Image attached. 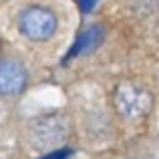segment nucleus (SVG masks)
<instances>
[{
	"label": "nucleus",
	"mask_w": 159,
	"mask_h": 159,
	"mask_svg": "<svg viewBox=\"0 0 159 159\" xmlns=\"http://www.w3.org/2000/svg\"><path fill=\"white\" fill-rule=\"evenodd\" d=\"M70 135V123L61 113H48V115L36 117L26 127V139L28 145L39 151H54L61 149L62 143Z\"/></svg>",
	"instance_id": "nucleus-1"
},
{
	"label": "nucleus",
	"mask_w": 159,
	"mask_h": 159,
	"mask_svg": "<svg viewBox=\"0 0 159 159\" xmlns=\"http://www.w3.org/2000/svg\"><path fill=\"white\" fill-rule=\"evenodd\" d=\"M151 91L139 83L125 81L117 85L115 93H113V107H115L117 115L127 123H137V121L145 119L147 113L151 111Z\"/></svg>",
	"instance_id": "nucleus-2"
},
{
	"label": "nucleus",
	"mask_w": 159,
	"mask_h": 159,
	"mask_svg": "<svg viewBox=\"0 0 159 159\" xmlns=\"http://www.w3.org/2000/svg\"><path fill=\"white\" fill-rule=\"evenodd\" d=\"M16 28H18L20 36L30 43H47L57 34L58 18L48 6L32 4L18 14Z\"/></svg>",
	"instance_id": "nucleus-3"
},
{
	"label": "nucleus",
	"mask_w": 159,
	"mask_h": 159,
	"mask_svg": "<svg viewBox=\"0 0 159 159\" xmlns=\"http://www.w3.org/2000/svg\"><path fill=\"white\" fill-rule=\"evenodd\" d=\"M28 70L16 58H2L0 61V97H18L26 91Z\"/></svg>",
	"instance_id": "nucleus-4"
},
{
	"label": "nucleus",
	"mask_w": 159,
	"mask_h": 159,
	"mask_svg": "<svg viewBox=\"0 0 159 159\" xmlns=\"http://www.w3.org/2000/svg\"><path fill=\"white\" fill-rule=\"evenodd\" d=\"M103 40H105V30H103V26H99V24H93V26L81 30L77 34V39H75L70 51L66 52V61H73V58L85 57V54L97 51L103 44Z\"/></svg>",
	"instance_id": "nucleus-5"
},
{
	"label": "nucleus",
	"mask_w": 159,
	"mask_h": 159,
	"mask_svg": "<svg viewBox=\"0 0 159 159\" xmlns=\"http://www.w3.org/2000/svg\"><path fill=\"white\" fill-rule=\"evenodd\" d=\"M70 157V149L66 147H61V149H54V151H48L44 153L40 159H69Z\"/></svg>",
	"instance_id": "nucleus-6"
},
{
	"label": "nucleus",
	"mask_w": 159,
	"mask_h": 159,
	"mask_svg": "<svg viewBox=\"0 0 159 159\" xmlns=\"http://www.w3.org/2000/svg\"><path fill=\"white\" fill-rule=\"evenodd\" d=\"M77 2H79V8L83 12H91L95 8V4H97V0H77Z\"/></svg>",
	"instance_id": "nucleus-7"
},
{
	"label": "nucleus",
	"mask_w": 159,
	"mask_h": 159,
	"mask_svg": "<svg viewBox=\"0 0 159 159\" xmlns=\"http://www.w3.org/2000/svg\"><path fill=\"white\" fill-rule=\"evenodd\" d=\"M0 2H6V0H0Z\"/></svg>",
	"instance_id": "nucleus-8"
}]
</instances>
